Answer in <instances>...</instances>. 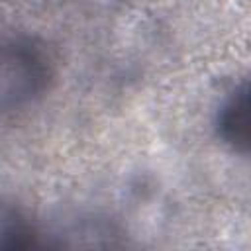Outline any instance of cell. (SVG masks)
Here are the masks:
<instances>
[{
	"label": "cell",
	"instance_id": "6da1fadb",
	"mask_svg": "<svg viewBox=\"0 0 251 251\" xmlns=\"http://www.w3.org/2000/svg\"><path fill=\"white\" fill-rule=\"evenodd\" d=\"M51 65L41 47L24 37H0V114L31 104L47 88Z\"/></svg>",
	"mask_w": 251,
	"mask_h": 251
},
{
	"label": "cell",
	"instance_id": "7a4b0ae2",
	"mask_svg": "<svg viewBox=\"0 0 251 251\" xmlns=\"http://www.w3.org/2000/svg\"><path fill=\"white\" fill-rule=\"evenodd\" d=\"M247 122H249V94L247 84L241 82L218 112V135L233 151H247Z\"/></svg>",
	"mask_w": 251,
	"mask_h": 251
}]
</instances>
